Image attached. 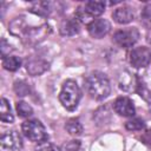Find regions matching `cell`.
I'll return each mask as SVG.
<instances>
[{
    "mask_svg": "<svg viewBox=\"0 0 151 151\" xmlns=\"http://www.w3.org/2000/svg\"><path fill=\"white\" fill-rule=\"evenodd\" d=\"M2 66L7 71H17L21 66V59L15 55H8L2 59Z\"/></svg>",
    "mask_w": 151,
    "mask_h": 151,
    "instance_id": "9a60e30c",
    "label": "cell"
},
{
    "mask_svg": "<svg viewBox=\"0 0 151 151\" xmlns=\"http://www.w3.org/2000/svg\"><path fill=\"white\" fill-rule=\"evenodd\" d=\"M80 146L79 140H71L67 144H65V150L66 151H78Z\"/></svg>",
    "mask_w": 151,
    "mask_h": 151,
    "instance_id": "7402d4cb",
    "label": "cell"
},
{
    "mask_svg": "<svg viewBox=\"0 0 151 151\" xmlns=\"http://www.w3.org/2000/svg\"><path fill=\"white\" fill-rule=\"evenodd\" d=\"M22 140L20 134L15 131H7L1 136L0 139V151H21Z\"/></svg>",
    "mask_w": 151,
    "mask_h": 151,
    "instance_id": "8992f818",
    "label": "cell"
},
{
    "mask_svg": "<svg viewBox=\"0 0 151 151\" xmlns=\"http://www.w3.org/2000/svg\"><path fill=\"white\" fill-rule=\"evenodd\" d=\"M48 68V63L42 59H31L26 63V70L31 76H39Z\"/></svg>",
    "mask_w": 151,
    "mask_h": 151,
    "instance_id": "7c38bea8",
    "label": "cell"
},
{
    "mask_svg": "<svg viewBox=\"0 0 151 151\" xmlns=\"http://www.w3.org/2000/svg\"><path fill=\"white\" fill-rule=\"evenodd\" d=\"M112 18L118 24H129L134 19V13L131 7L129 6H122L113 11Z\"/></svg>",
    "mask_w": 151,
    "mask_h": 151,
    "instance_id": "8fae6325",
    "label": "cell"
},
{
    "mask_svg": "<svg viewBox=\"0 0 151 151\" xmlns=\"http://www.w3.org/2000/svg\"><path fill=\"white\" fill-rule=\"evenodd\" d=\"M151 61V50L146 46L134 47L130 53V63L133 67H146Z\"/></svg>",
    "mask_w": 151,
    "mask_h": 151,
    "instance_id": "ba28073f",
    "label": "cell"
},
{
    "mask_svg": "<svg viewBox=\"0 0 151 151\" xmlns=\"http://www.w3.org/2000/svg\"><path fill=\"white\" fill-rule=\"evenodd\" d=\"M35 151H60V149L50 142H41L35 147Z\"/></svg>",
    "mask_w": 151,
    "mask_h": 151,
    "instance_id": "ffe728a7",
    "label": "cell"
},
{
    "mask_svg": "<svg viewBox=\"0 0 151 151\" xmlns=\"http://www.w3.org/2000/svg\"><path fill=\"white\" fill-rule=\"evenodd\" d=\"M113 110L116 113L123 117H132L136 113L134 105L132 100L127 97H119L113 103Z\"/></svg>",
    "mask_w": 151,
    "mask_h": 151,
    "instance_id": "30bf717a",
    "label": "cell"
},
{
    "mask_svg": "<svg viewBox=\"0 0 151 151\" xmlns=\"http://www.w3.org/2000/svg\"><path fill=\"white\" fill-rule=\"evenodd\" d=\"M111 29V24L106 19H96L87 25V31L91 37L100 39L105 37Z\"/></svg>",
    "mask_w": 151,
    "mask_h": 151,
    "instance_id": "9c48e42d",
    "label": "cell"
},
{
    "mask_svg": "<svg viewBox=\"0 0 151 151\" xmlns=\"http://www.w3.org/2000/svg\"><path fill=\"white\" fill-rule=\"evenodd\" d=\"M65 129L67 130V132L72 136H79L83 132V125L81 123L79 122V119H76V118H72L70 119L66 125H65Z\"/></svg>",
    "mask_w": 151,
    "mask_h": 151,
    "instance_id": "2e32d148",
    "label": "cell"
},
{
    "mask_svg": "<svg viewBox=\"0 0 151 151\" xmlns=\"http://www.w3.org/2000/svg\"><path fill=\"white\" fill-rule=\"evenodd\" d=\"M21 130H22L24 134L32 142L41 143L48 138L45 126L38 119H28V120L24 122L21 125Z\"/></svg>",
    "mask_w": 151,
    "mask_h": 151,
    "instance_id": "277c9868",
    "label": "cell"
},
{
    "mask_svg": "<svg viewBox=\"0 0 151 151\" xmlns=\"http://www.w3.org/2000/svg\"><path fill=\"white\" fill-rule=\"evenodd\" d=\"M17 111H18V114L22 118H27L33 114V109L27 103H25L22 100L17 103Z\"/></svg>",
    "mask_w": 151,
    "mask_h": 151,
    "instance_id": "e0dca14e",
    "label": "cell"
},
{
    "mask_svg": "<svg viewBox=\"0 0 151 151\" xmlns=\"http://www.w3.org/2000/svg\"><path fill=\"white\" fill-rule=\"evenodd\" d=\"M105 11V4L103 1H86L83 7H79L77 11V18L81 21L92 18L98 17Z\"/></svg>",
    "mask_w": 151,
    "mask_h": 151,
    "instance_id": "5b68a950",
    "label": "cell"
},
{
    "mask_svg": "<svg viewBox=\"0 0 151 151\" xmlns=\"http://www.w3.org/2000/svg\"><path fill=\"white\" fill-rule=\"evenodd\" d=\"M85 88L90 97L94 99H104L111 92L109 78L99 71H94L87 76L85 80Z\"/></svg>",
    "mask_w": 151,
    "mask_h": 151,
    "instance_id": "7a4b0ae2",
    "label": "cell"
},
{
    "mask_svg": "<svg viewBox=\"0 0 151 151\" xmlns=\"http://www.w3.org/2000/svg\"><path fill=\"white\" fill-rule=\"evenodd\" d=\"M79 32V22L77 19H65L60 24V33L63 35H74Z\"/></svg>",
    "mask_w": 151,
    "mask_h": 151,
    "instance_id": "4fadbf2b",
    "label": "cell"
},
{
    "mask_svg": "<svg viewBox=\"0 0 151 151\" xmlns=\"http://www.w3.org/2000/svg\"><path fill=\"white\" fill-rule=\"evenodd\" d=\"M142 19L145 25L151 26V4L145 6V8L142 12Z\"/></svg>",
    "mask_w": 151,
    "mask_h": 151,
    "instance_id": "44dd1931",
    "label": "cell"
},
{
    "mask_svg": "<svg viewBox=\"0 0 151 151\" xmlns=\"http://www.w3.org/2000/svg\"><path fill=\"white\" fill-rule=\"evenodd\" d=\"M0 119L4 123H13V120H14L9 103L6 98H2L1 103H0Z\"/></svg>",
    "mask_w": 151,
    "mask_h": 151,
    "instance_id": "5bb4252c",
    "label": "cell"
},
{
    "mask_svg": "<svg viewBox=\"0 0 151 151\" xmlns=\"http://www.w3.org/2000/svg\"><path fill=\"white\" fill-rule=\"evenodd\" d=\"M80 97H81L80 88L74 80H66L63 84L61 91L59 93V100L66 110L73 111L78 106Z\"/></svg>",
    "mask_w": 151,
    "mask_h": 151,
    "instance_id": "3957f363",
    "label": "cell"
},
{
    "mask_svg": "<svg viewBox=\"0 0 151 151\" xmlns=\"http://www.w3.org/2000/svg\"><path fill=\"white\" fill-rule=\"evenodd\" d=\"M14 91L18 96H26L29 93V86L24 80H18L14 83Z\"/></svg>",
    "mask_w": 151,
    "mask_h": 151,
    "instance_id": "ac0fdd59",
    "label": "cell"
},
{
    "mask_svg": "<svg viewBox=\"0 0 151 151\" xmlns=\"http://www.w3.org/2000/svg\"><path fill=\"white\" fill-rule=\"evenodd\" d=\"M125 127H126L127 130H130V131L142 130V129L144 127V122H143L142 119H138V118H136V119H131V120L126 122Z\"/></svg>",
    "mask_w": 151,
    "mask_h": 151,
    "instance_id": "d6986e66",
    "label": "cell"
},
{
    "mask_svg": "<svg viewBox=\"0 0 151 151\" xmlns=\"http://www.w3.org/2000/svg\"><path fill=\"white\" fill-rule=\"evenodd\" d=\"M46 28L47 24L45 21L38 20L34 22L33 19L27 15H20L9 24V31L12 34L28 40H38V35L40 33L42 34Z\"/></svg>",
    "mask_w": 151,
    "mask_h": 151,
    "instance_id": "6da1fadb",
    "label": "cell"
},
{
    "mask_svg": "<svg viewBox=\"0 0 151 151\" xmlns=\"http://www.w3.org/2000/svg\"><path fill=\"white\" fill-rule=\"evenodd\" d=\"M139 39V31L136 27L119 29L114 33L113 40L122 47H131Z\"/></svg>",
    "mask_w": 151,
    "mask_h": 151,
    "instance_id": "52a82bcc",
    "label": "cell"
}]
</instances>
